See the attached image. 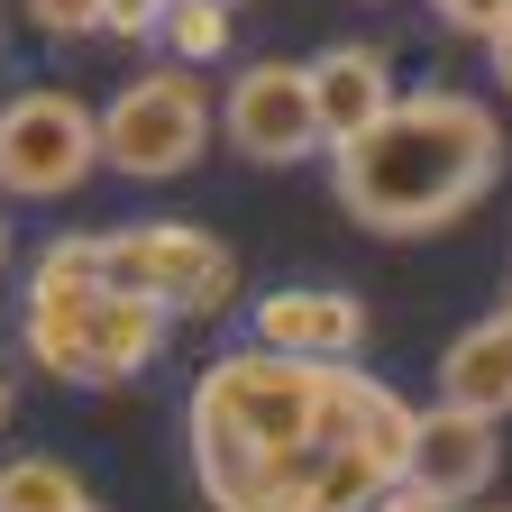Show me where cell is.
I'll return each mask as SVG.
<instances>
[{
  "label": "cell",
  "instance_id": "6da1fadb",
  "mask_svg": "<svg viewBox=\"0 0 512 512\" xmlns=\"http://www.w3.org/2000/svg\"><path fill=\"white\" fill-rule=\"evenodd\" d=\"M339 211L375 238H430L448 220H467L485 192L503 183V119L476 92H394L375 128L330 147Z\"/></svg>",
  "mask_w": 512,
  "mask_h": 512
},
{
  "label": "cell",
  "instance_id": "7a4b0ae2",
  "mask_svg": "<svg viewBox=\"0 0 512 512\" xmlns=\"http://www.w3.org/2000/svg\"><path fill=\"white\" fill-rule=\"evenodd\" d=\"M174 339V320L101 275V238L64 229L28 256L19 284V348L55 375V384H138Z\"/></svg>",
  "mask_w": 512,
  "mask_h": 512
},
{
  "label": "cell",
  "instance_id": "3957f363",
  "mask_svg": "<svg viewBox=\"0 0 512 512\" xmlns=\"http://www.w3.org/2000/svg\"><path fill=\"white\" fill-rule=\"evenodd\" d=\"M348 366V357H339ZM339 366L320 357H284V348H229L192 375L183 394V430H192V476H238V467H311L320 430H330V394Z\"/></svg>",
  "mask_w": 512,
  "mask_h": 512
},
{
  "label": "cell",
  "instance_id": "277c9868",
  "mask_svg": "<svg viewBox=\"0 0 512 512\" xmlns=\"http://www.w3.org/2000/svg\"><path fill=\"white\" fill-rule=\"evenodd\" d=\"M211 147V92L192 64H147L101 101V165L128 183H174Z\"/></svg>",
  "mask_w": 512,
  "mask_h": 512
},
{
  "label": "cell",
  "instance_id": "5b68a950",
  "mask_svg": "<svg viewBox=\"0 0 512 512\" xmlns=\"http://www.w3.org/2000/svg\"><path fill=\"white\" fill-rule=\"evenodd\" d=\"M101 275L147 293L165 320H211L238 302V247L192 220H128V229H101Z\"/></svg>",
  "mask_w": 512,
  "mask_h": 512
},
{
  "label": "cell",
  "instance_id": "8992f818",
  "mask_svg": "<svg viewBox=\"0 0 512 512\" xmlns=\"http://www.w3.org/2000/svg\"><path fill=\"white\" fill-rule=\"evenodd\" d=\"M101 174V110L55 92V83H28L0 101V192L10 202H64Z\"/></svg>",
  "mask_w": 512,
  "mask_h": 512
},
{
  "label": "cell",
  "instance_id": "52a82bcc",
  "mask_svg": "<svg viewBox=\"0 0 512 512\" xmlns=\"http://www.w3.org/2000/svg\"><path fill=\"white\" fill-rule=\"evenodd\" d=\"M220 138L247 165H302V156H320V119H311L302 64H284V55L238 64L229 92H220Z\"/></svg>",
  "mask_w": 512,
  "mask_h": 512
},
{
  "label": "cell",
  "instance_id": "ba28073f",
  "mask_svg": "<svg viewBox=\"0 0 512 512\" xmlns=\"http://www.w3.org/2000/svg\"><path fill=\"white\" fill-rule=\"evenodd\" d=\"M503 476V439L485 412H458V403H430L412 412V448H403V485L430 494V503H476L494 494Z\"/></svg>",
  "mask_w": 512,
  "mask_h": 512
},
{
  "label": "cell",
  "instance_id": "9c48e42d",
  "mask_svg": "<svg viewBox=\"0 0 512 512\" xmlns=\"http://www.w3.org/2000/svg\"><path fill=\"white\" fill-rule=\"evenodd\" d=\"M366 302L339 293V284H275V293H256L247 311V339L256 348H284V357H320V366H339L366 348Z\"/></svg>",
  "mask_w": 512,
  "mask_h": 512
},
{
  "label": "cell",
  "instance_id": "30bf717a",
  "mask_svg": "<svg viewBox=\"0 0 512 512\" xmlns=\"http://www.w3.org/2000/svg\"><path fill=\"white\" fill-rule=\"evenodd\" d=\"M302 83H311V119H320V156H330L339 138H357V128H375L384 110H394V55L384 46H320L302 64Z\"/></svg>",
  "mask_w": 512,
  "mask_h": 512
},
{
  "label": "cell",
  "instance_id": "8fae6325",
  "mask_svg": "<svg viewBox=\"0 0 512 512\" xmlns=\"http://www.w3.org/2000/svg\"><path fill=\"white\" fill-rule=\"evenodd\" d=\"M439 403L485 412V421L512 412V330H503V320H476V330L448 339V357H439Z\"/></svg>",
  "mask_w": 512,
  "mask_h": 512
},
{
  "label": "cell",
  "instance_id": "7c38bea8",
  "mask_svg": "<svg viewBox=\"0 0 512 512\" xmlns=\"http://www.w3.org/2000/svg\"><path fill=\"white\" fill-rule=\"evenodd\" d=\"M229 37H238V10L229 0H165V19H156V46L174 55V64H220L229 55Z\"/></svg>",
  "mask_w": 512,
  "mask_h": 512
},
{
  "label": "cell",
  "instance_id": "4fadbf2b",
  "mask_svg": "<svg viewBox=\"0 0 512 512\" xmlns=\"http://www.w3.org/2000/svg\"><path fill=\"white\" fill-rule=\"evenodd\" d=\"M74 503H92V494H83V476L64 458H46V448L0 458V512H74Z\"/></svg>",
  "mask_w": 512,
  "mask_h": 512
},
{
  "label": "cell",
  "instance_id": "5bb4252c",
  "mask_svg": "<svg viewBox=\"0 0 512 512\" xmlns=\"http://www.w3.org/2000/svg\"><path fill=\"white\" fill-rule=\"evenodd\" d=\"M37 37H101V0H19Z\"/></svg>",
  "mask_w": 512,
  "mask_h": 512
},
{
  "label": "cell",
  "instance_id": "9a60e30c",
  "mask_svg": "<svg viewBox=\"0 0 512 512\" xmlns=\"http://www.w3.org/2000/svg\"><path fill=\"white\" fill-rule=\"evenodd\" d=\"M156 19H165V0H101V37L119 46H156Z\"/></svg>",
  "mask_w": 512,
  "mask_h": 512
},
{
  "label": "cell",
  "instance_id": "2e32d148",
  "mask_svg": "<svg viewBox=\"0 0 512 512\" xmlns=\"http://www.w3.org/2000/svg\"><path fill=\"white\" fill-rule=\"evenodd\" d=\"M430 10H439V28H458V37H494L512 19V0H430Z\"/></svg>",
  "mask_w": 512,
  "mask_h": 512
},
{
  "label": "cell",
  "instance_id": "e0dca14e",
  "mask_svg": "<svg viewBox=\"0 0 512 512\" xmlns=\"http://www.w3.org/2000/svg\"><path fill=\"white\" fill-rule=\"evenodd\" d=\"M485 55H494V83H503V101H512V19L485 37Z\"/></svg>",
  "mask_w": 512,
  "mask_h": 512
},
{
  "label": "cell",
  "instance_id": "ac0fdd59",
  "mask_svg": "<svg viewBox=\"0 0 512 512\" xmlns=\"http://www.w3.org/2000/svg\"><path fill=\"white\" fill-rule=\"evenodd\" d=\"M375 512H458V503H430V494H412V485H394V494H384Z\"/></svg>",
  "mask_w": 512,
  "mask_h": 512
},
{
  "label": "cell",
  "instance_id": "d6986e66",
  "mask_svg": "<svg viewBox=\"0 0 512 512\" xmlns=\"http://www.w3.org/2000/svg\"><path fill=\"white\" fill-rule=\"evenodd\" d=\"M10 266H19V238H10V220H0V284H10Z\"/></svg>",
  "mask_w": 512,
  "mask_h": 512
},
{
  "label": "cell",
  "instance_id": "ffe728a7",
  "mask_svg": "<svg viewBox=\"0 0 512 512\" xmlns=\"http://www.w3.org/2000/svg\"><path fill=\"white\" fill-rule=\"evenodd\" d=\"M458 512H503V503H485V494H476V503H458Z\"/></svg>",
  "mask_w": 512,
  "mask_h": 512
},
{
  "label": "cell",
  "instance_id": "44dd1931",
  "mask_svg": "<svg viewBox=\"0 0 512 512\" xmlns=\"http://www.w3.org/2000/svg\"><path fill=\"white\" fill-rule=\"evenodd\" d=\"M0 421H10V375H0Z\"/></svg>",
  "mask_w": 512,
  "mask_h": 512
},
{
  "label": "cell",
  "instance_id": "7402d4cb",
  "mask_svg": "<svg viewBox=\"0 0 512 512\" xmlns=\"http://www.w3.org/2000/svg\"><path fill=\"white\" fill-rule=\"evenodd\" d=\"M494 320H503V330H512V293H503V311H494Z\"/></svg>",
  "mask_w": 512,
  "mask_h": 512
},
{
  "label": "cell",
  "instance_id": "603a6c76",
  "mask_svg": "<svg viewBox=\"0 0 512 512\" xmlns=\"http://www.w3.org/2000/svg\"><path fill=\"white\" fill-rule=\"evenodd\" d=\"M74 512H101V503H74Z\"/></svg>",
  "mask_w": 512,
  "mask_h": 512
},
{
  "label": "cell",
  "instance_id": "cb8c5ba5",
  "mask_svg": "<svg viewBox=\"0 0 512 512\" xmlns=\"http://www.w3.org/2000/svg\"><path fill=\"white\" fill-rule=\"evenodd\" d=\"M229 10H238V0H229Z\"/></svg>",
  "mask_w": 512,
  "mask_h": 512
}]
</instances>
